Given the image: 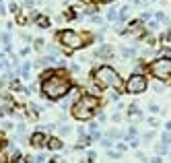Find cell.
<instances>
[{
	"mask_svg": "<svg viewBox=\"0 0 171 163\" xmlns=\"http://www.w3.org/2000/svg\"><path fill=\"white\" fill-rule=\"evenodd\" d=\"M70 89V81L64 76V74H52V76H48V79L41 83V93L45 95V97L49 99H58L62 97V95H66Z\"/></svg>",
	"mask_w": 171,
	"mask_h": 163,
	"instance_id": "cell-1",
	"label": "cell"
},
{
	"mask_svg": "<svg viewBox=\"0 0 171 163\" xmlns=\"http://www.w3.org/2000/svg\"><path fill=\"white\" fill-rule=\"evenodd\" d=\"M95 109H97V99L91 97V95H83L72 108V116L76 120H89L93 118Z\"/></svg>",
	"mask_w": 171,
	"mask_h": 163,
	"instance_id": "cell-2",
	"label": "cell"
},
{
	"mask_svg": "<svg viewBox=\"0 0 171 163\" xmlns=\"http://www.w3.org/2000/svg\"><path fill=\"white\" fill-rule=\"evenodd\" d=\"M95 81H97V85L101 89H105V87H116V89H120V76H117V72L113 68H109V66H101V68L95 72Z\"/></svg>",
	"mask_w": 171,
	"mask_h": 163,
	"instance_id": "cell-3",
	"label": "cell"
},
{
	"mask_svg": "<svg viewBox=\"0 0 171 163\" xmlns=\"http://www.w3.org/2000/svg\"><path fill=\"white\" fill-rule=\"evenodd\" d=\"M58 39L62 41V45L66 50H76L80 45H85V37L80 33H74V31H62L58 35Z\"/></svg>",
	"mask_w": 171,
	"mask_h": 163,
	"instance_id": "cell-4",
	"label": "cell"
},
{
	"mask_svg": "<svg viewBox=\"0 0 171 163\" xmlns=\"http://www.w3.org/2000/svg\"><path fill=\"white\" fill-rule=\"evenodd\" d=\"M151 72L157 79H169L171 76V58H161L151 64Z\"/></svg>",
	"mask_w": 171,
	"mask_h": 163,
	"instance_id": "cell-5",
	"label": "cell"
},
{
	"mask_svg": "<svg viewBox=\"0 0 171 163\" xmlns=\"http://www.w3.org/2000/svg\"><path fill=\"white\" fill-rule=\"evenodd\" d=\"M126 89H128V93H134V95L142 93V91L147 89V79H144L142 74H134V76H130Z\"/></svg>",
	"mask_w": 171,
	"mask_h": 163,
	"instance_id": "cell-6",
	"label": "cell"
},
{
	"mask_svg": "<svg viewBox=\"0 0 171 163\" xmlns=\"http://www.w3.org/2000/svg\"><path fill=\"white\" fill-rule=\"evenodd\" d=\"M31 143H33L35 147H44V145H45V136L41 132H37V134H33V136H31Z\"/></svg>",
	"mask_w": 171,
	"mask_h": 163,
	"instance_id": "cell-7",
	"label": "cell"
},
{
	"mask_svg": "<svg viewBox=\"0 0 171 163\" xmlns=\"http://www.w3.org/2000/svg\"><path fill=\"white\" fill-rule=\"evenodd\" d=\"M128 10H130V4H124L122 8H120V13H117V21H124V19H126Z\"/></svg>",
	"mask_w": 171,
	"mask_h": 163,
	"instance_id": "cell-8",
	"label": "cell"
},
{
	"mask_svg": "<svg viewBox=\"0 0 171 163\" xmlns=\"http://www.w3.org/2000/svg\"><path fill=\"white\" fill-rule=\"evenodd\" d=\"M49 149H54V151H58V149H62V143H60L58 139H52V140H49Z\"/></svg>",
	"mask_w": 171,
	"mask_h": 163,
	"instance_id": "cell-9",
	"label": "cell"
},
{
	"mask_svg": "<svg viewBox=\"0 0 171 163\" xmlns=\"http://www.w3.org/2000/svg\"><path fill=\"white\" fill-rule=\"evenodd\" d=\"M107 19H109V21H117V10H116V8H111V10L107 13Z\"/></svg>",
	"mask_w": 171,
	"mask_h": 163,
	"instance_id": "cell-10",
	"label": "cell"
},
{
	"mask_svg": "<svg viewBox=\"0 0 171 163\" xmlns=\"http://www.w3.org/2000/svg\"><path fill=\"white\" fill-rule=\"evenodd\" d=\"M35 21H37L41 27H48V25H49V21H48V19H44V17H35Z\"/></svg>",
	"mask_w": 171,
	"mask_h": 163,
	"instance_id": "cell-11",
	"label": "cell"
},
{
	"mask_svg": "<svg viewBox=\"0 0 171 163\" xmlns=\"http://www.w3.org/2000/svg\"><path fill=\"white\" fill-rule=\"evenodd\" d=\"M157 153H159V155H165V153H167L165 143H163V145H157Z\"/></svg>",
	"mask_w": 171,
	"mask_h": 163,
	"instance_id": "cell-12",
	"label": "cell"
},
{
	"mask_svg": "<svg viewBox=\"0 0 171 163\" xmlns=\"http://www.w3.org/2000/svg\"><path fill=\"white\" fill-rule=\"evenodd\" d=\"M29 70H31V64H25L23 70H21V74H23V76H27V74H29Z\"/></svg>",
	"mask_w": 171,
	"mask_h": 163,
	"instance_id": "cell-13",
	"label": "cell"
},
{
	"mask_svg": "<svg viewBox=\"0 0 171 163\" xmlns=\"http://www.w3.org/2000/svg\"><path fill=\"white\" fill-rule=\"evenodd\" d=\"M161 140H163L165 145H167V143H171V134H167V132H165V134L161 136Z\"/></svg>",
	"mask_w": 171,
	"mask_h": 163,
	"instance_id": "cell-14",
	"label": "cell"
},
{
	"mask_svg": "<svg viewBox=\"0 0 171 163\" xmlns=\"http://www.w3.org/2000/svg\"><path fill=\"white\" fill-rule=\"evenodd\" d=\"M122 54H124V58H128V56H132L134 52H132V50H128V48H124V52H122Z\"/></svg>",
	"mask_w": 171,
	"mask_h": 163,
	"instance_id": "cell-15",
	"label": "cell"
},
{
	"mask_svg": "<svg viewBox=\"0 0 171 163\" xmlns=\"http://www.w3.org/2000/svg\"><path fill=\"white\" fill-rule=\"evenodd\" d=\"M151 112H153V114H159L161 109H159V105H155V103H153V105H151Z\"/></svg>",
	"mask_w": 171,
	"mask_h": 163,
	"instance_id": "cell-16",
	"label": "cell"
},
{
	"mask_svg": "<svg viewBox=\"0 0 171 163\" xmlns=\"http://www.w3.org/2000/svg\"><path fill=\"white\" fill-rule=\"evenodd\" d=\"M44 44H45L44 39H37V41H35V48H44Z\"/></svg>",
	"mask_w": 171,
	"mask_h": 163,
	"instance_id": "cell-17",
	"label": "cell"
},
{
	"mask_svg": "<svg viewBox=\"0 0 171 163\" xmlns=\"http://www.w3.org/2000/svg\"><path fill=\"white\" fill-rule=\"evenodd\" d=\"M157 21H167V17L163 15V13H159V15H157Z\"/></svg>",
	"mask_w": 171,
	"mask_h": 163,
	"instance_id": "cell-18",
	"label": "cell"
},
{
	"mask_svg": "<svg viewBox=\"0 0 171 163\" xmlns=\"http://www.w3.org/2000/svg\"><path fill=\"white\" fill-rule=\"evenodd\" d=\"M33 161H45V155H37V157H35Z\"/></svg>",
	"mask_w": 171,
	"mask_h": 163,
	"instance_id": "cell-19",
	"label": "cell"
},
{
	"mask_svg": "<svg viewBox=\"0 0 171 163\" xmlns=\"http://www.w3.org/2000/svg\"><path fill=\"white\" fill-rule=\"evenodd\" d=\"M6 10H4V4H2V2H0V15H4Z\"/></svg>",
	"mask_w": 171,
	"mask_h": 163,
	"instance_id": "cell-20",
	"label": "cell"
},
{
	"mask_svg": "<svg viewBox=\"0 0 171 163\" xmlns=\"http://www.w3.org/2000/svg\"><path fill=\"white\" fill-rule=\"evenodd\" d=\"M165 128H167V130H171V122H167V124H165Z\"/></svg>",
	"mask_w": 171,
	"mask_h": 163,
	"instance_id": "cell-21",
	"label": "cell"
},
{
	"mask_svg": "<svg viewBox=\"0 0 171 163\" xmlns=\"http://www.w3.org/2000/svg\"><path fill=\"white\" fill-rule=\"evenodd\" d=\"M97 2H109V0H97Z\"/></svg>",
	"mask_w": 171,
	"mask_h": 163,
	"instance_id": "cell-22",
	"label": "cell"
}]
</instances>
